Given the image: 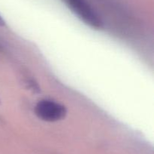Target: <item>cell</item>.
<instances>
[{
	"instance_id": "1",
	"label": "cell",
	"mask_w": 154,
	"mask_h": 154,
	"mask_svg": "<svg viewBox=\"0 0 154 154\" xmlns=\"http://www.w3.org/2000/svg\"><path fill=\"white\" fill-rule=\"evenodd\" d=\"M68 8L89 27L96 30L103 28L104 23L87 0H62Z\"/></svg>"
},
{
	"instance_id": "2",
	"label": "cell",
	"mask_w": 154,
	"mask_h": 154,
	"mask_svg": "<svg viewBox=\"0 0 154 154\" xmlns=\"http://www.w3.org/2000/svg\"><path fill=\"white\" fill-rule=\"evenodd\" d=\"M35 113L42 120L54 122L64 119L67 114V110L60 103L51 100H42L36 104Z\"/></svg>"
},
{
	"instance_id": "3",
	"label": "cell",
	"mask_w": 154,
	"mask_h": 154,
	"mask_svg": "<svg viewBox=\"0 0 154 154\" xmlns=\"http://www.w3.org/2000/svg\"><path fill=\"white\" fill-rule=\"evenodd\" d=\"M5 21L3 19L2 17L0 15V27H5Z\"/></svg>"
}]
</instances>
